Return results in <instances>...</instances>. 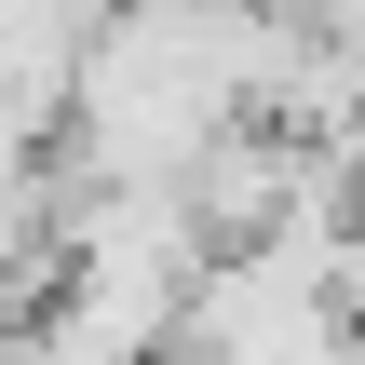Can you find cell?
I'll use <instances>...</instances> for the list:
<instances>
[{"label":"cell","mask_w":365,"mask_h":365,"mask_svg":"<svg viewBox=\"0 0 365 365\" xmlns=\"http://www.w3.org/2000/svg\"><path fill=\"white\" fill-rule=\"evenodd\" d=\"M298 27H365V0H284Z\"/></svg>","instance_id":"cell-1"}]
</instances>
